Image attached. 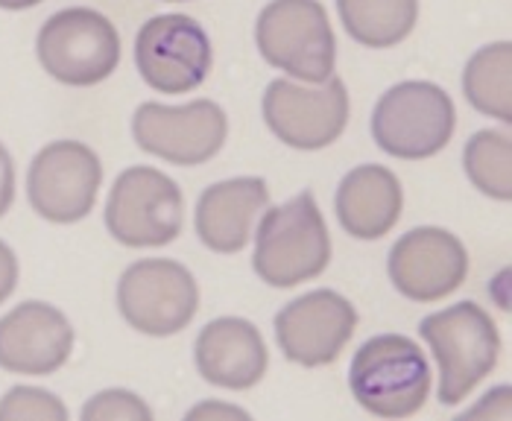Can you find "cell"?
<instances>
[{"mask_svg":"<svg viewBox=\"0 0 512 421\" xmlns=\"http://www.w3.org/2000/svg\"><path fill=\"white\" fill-rule=\"evenodd\" d=\"M211 41L191 15H156L135 39V65L161 94H188L211 71Z\"/></svg>","mask_w":512,"mask_h":421,"instance_id":"cell-11","label":"cell"},{"mask_svg":"<svg viewBox=\"0 0 512 421\" xmlns=\"http://www.w3.org/2000/svg\"><path fill=\"white\" fill-rule=\"evenodd\" d=\"M270 363L261 331L249 319L223 316L202 328L197 340L199 375L223 389H252Z\"/></svg>","mask_w":512,"mask_h":421,"instance_id":"cell-16","label":"cell"},{"mask_svg":"<svg viewBox=\"0 0 512 421\" xmlns=\"http://www.w3.org/2000/svg\"><path fill=\"white\" fill-rule=\"evenodd\" d=\"M264 120L278 141L296 150L331 147L349 123V94L346 82L331 77L322 88L308 91L287 79H276L264 94Z\"/></svg>","mask_w":512,"mask_h":421,"instance_id":"cell-12","label":"cell"},{"mask_svg":"<svg viewBox=\"0 0 512 421\" xmlns=\"http://www.w3.org/2000/svg\"><path fill=\"white\" fill-rule=\"evenodd\" d=\"M255 41L261 56L284 74L325 82L334 74L337 39L319 0H273L261 9Z\"/></svg>","mask_w":512,"mask_h":421,"instance_id":"cell-4","label":"cell"},{"mask_svg":"<svg viewBox=\"0 0 512 421\" xmlns=\"http://www.w3.org/2000/svg\"><path fill=\"white\" fill-rule=\"evenodd\" d=\"M82 419L97 421V419H123V421H150L153 419V410L135 395V392H126V389H109V392H100L94 395L85 410H82Z\"/></svg>","mask_w":512,"mask_h":421,"instance_id":"cell-23","label":"cell"},{"mask_svg":"<svg viewBox=\"0 0 512 421\" xmlns=\"http://www.w3.org/2000/svg\"><path fill=\"white\" fill-rule=\"evenodd\" d=\"M404 193L393 170L381 164H363L346 173L337 188L340 226L357 240H378L401 220Z\"/></svg>","mask_w":512,"mask_h":421,"instance_id":"cell-18","label":"cell"},{"mask_svg":"<svg viewBox=\"0 0 512 421\" xmlns=\"http://www.w3.org/2000/svg\"><path fill=\"white\" fill-rule=\"evenodd\" d=\"M176 3H185V0H176Z\"/></svg>","mask_w":512,"mask_h":421,"instance_id":"cell-27","label":"cell"},{"mask_svg":"<svg viewBox=\"0 0 512 421\" xmlns=\"http://www.w3.org/2000/svg\"><path fill=\"white\" fill-rule=\"evenodd\" d=\"M12 199H15V164L6 147L0 144V217L9 211Z\"/></svg>","mask_w":512,"mask_h":421,"instance_id":"cell-25","label":"cell"},{"mask_svg":"<svg viewBox=\"0 0 512 421\" xmlns=\"http://www.w3.org/2000/svg\"><path fill=\"white\" fill-rule=\"evenodd\" d=\"M41 0H0V9H12V12H18V9H30V6H39Z\"/></svg>","mask_w":512,"mask_h":421,"instance_id":"cell-26","label":"cell"},{"mask_svg":"<svg viewBox=\"0 0 512 421\" xmlns=\"http://www.w3.org/2000/svg\"><path fill=\"white\" fill-rule=\"evenodd\" d=\"M463 164L480 193L507 202L512 196V144L507 132L483 129L463 150Z\"/></svg>","mask_w":512,"mask_h":421,"instance_id":"cell-21","label":"cell"},{"mask_svg":"<svg viewBox=\"0 0 512 421\" xmlns=\"http://www.w3.org/2000/svg\"><path fill=\"white\" fill-rule=\"evenodd\" d=\"M41 68L65 85L88 88L109 79L120 65V36L97 9L74 6L44 21L39 30Z\"/></svg>","mask_w":512,"mask_h":421,"instance_id":"cell-6","label":"cell"},{"mask_svg":"<svg viewBox=\"0 0 512 421\" xmlns=\"http://www.w3.org/2000/svg\"><path fill=\"white\" fill-rule=\"evenodd\" d=\"M512 44L498 41L474 53L463 74V91L480 115L512 123Z\"/></svg>","mask_w":512,"mask_h":421,"instance_id":"cell-20","label":"cell"},{"mask_svg":"<svg viewBox=\"0 0 512 421\" xmlns=\"http://www.w3.org/2000/svg\"><path fill=\"white\" fill-rule=\"evenodd\" d=\"M457 112L434 82H398L372 112V138L393 158L422 161L442 153L454 135Z\"/></svg>","mask_w":512,"mask_h":421,"instance_id":"cell-5","label":"cell"},{"mask_svg":"<svg viewBox=\"0 0 512 421\" xmlns=\"http://www.w3.org/2000/svg\"><path fill=\"white\" fill-rule=\"evenodd\" d=\"M185 223V199L179 185L156 167L123 170L106 202V229L132 249L167 246Z\"/></svg>","mask_w":512,"mask_h":421,"instance_id":"cell-7","label":"cell"},{"mask_svg":"<svg viewBox=\"0 0 512 421\" xmlns=\"http://www.w3.org/2000/svg\"><path fill=\"white\" fill-rule=\"evenodd\" d=\"M466 275L469 252L451 231L434 226L413 229L390 249V278L410 302L431 305L448 299L463 287Z\"/></svg>","mask_w":512,"mask_h":421,"instance_id":"cell-14","label":"cell"},{"mask_svg":"<svg viewBox=\"0 0 512 421\" xmlns=\"http://www.w3.org/2000/svg\"><path fill=\"white\" fill-rule=\"evenodd\" d=\"M357 328V310L334 290H314L278 310L276 340L290 363L328 366L340 357Z\"/></svg>","mask_w":512,"mask_h":421,"instance_id":"cell-13","label":"cell"},{"mask_svg":"<svg viewBox=\"0 0 512 421\" xmlns=\"http://www.w3.org/2000/svg\"><path fill=\"white\" fill-rule=\"evenodd\" d=\"M270 202V188L264 179L243 176L205 188L197 202L199 240L220 255L240 252L249 237L258 214Z\"/></svg>","mask_w":512,"mask_h":421,"instance_id":"cell-17","label":"cell"},{"mask_svg":"<svg viewBox=\"0 0 512 421\" xmlns=\"http://www.w3.org/2000/svg\"><path fill=\"white\" fill-rule=\"evenodd\" d=\"M120 316L141 334L170 337L197 316L199 290L191 269L164 258L138 261L120 275Z\"/></svg>","mask_w":512,"mask_h":421,"instance_id":"cell-8","label":"cell"},{"mask_svg":"<svg viewBox=\"0 0 512 421\" xmlns=\"http://www.w3.org/2000/svg\"><path fill=\"white\" fill-rule=\"evenodd\" d=\"M331 264V234L311 191L270 208L255 234L252 267L270 287H296Z\"/></svg>","mask_w":512,"mask_h":421,"instance_id":"cell-1","label":"cell"},{"mask_svg":"<svg viewBox=\"0 0 512 421\" xmlns=\"http://www.w3.org/2000/svg\"><path fill=\"white\" fill-rule=\"evenodd\" d=\"M15 284H18V258H15V252L0 240V305L12 296Z\"/></svg>","mask_w":512,"mask_h":421,"instance_id":"cell-24","label":"cell"},{"mask_svg":"<svg viewBox=\"0 0 512 421\" xmlns=\"http://www.w3.org/2000/svg\"><path fill=\"white\" fill-rule=\"evenodd\" d=\"M349 386L366 413L378 419H410L428 401L431 366L413 340L381 334L357 348Z\"/></svg>","mask_w":512,"mask_h":421,"instance_id":"cell-2","label":"cell"},{"mask_svg":"<svg viewBox=\"0 0 512 421\" xmlns=\"http://www.w3.org/2000/svg\"><path fill=\"white\" fill-rule=\"evenodd\" d=\"M100 182L103 164L91 147L79 141H53L30 164L27 196L39 217L68 226L94 211Z\"/></svg>","mask_w":512,"mask_h":421,"instance_id":"cell-9","label":"cell"},{"mask_svg":"<svg viewBox=\"0 0 512 421\" xmlns=\"http://www.w3.org/2000/svg\"><path fill=\"white\" fill-rule=\"evenodd\" d=\"M3 419H44V421H65L68 410L65 404L36 386H15L6 392L0 401V421Z\"/></svg>","mask_w":512,"mask_h":421,"instance_id":"cell-22","label":"cell"},{"mask_svg":"<svg viewBox=\"0 0 512 421\" xmlns=\"http://www.w3.org/2000/svg\"><path fill=\"white\" fill-rule=\"evenodd\" d=\"M132 135L144 153L158 155L167 164L197 167L223 150L229 120L211 100H194L188 106L144 103L132 117Z\"/></svg>","mask_w":512,"mask_h":421,"instance_id":"cell-10","label":"cell"},{"mask_svg":"<svg viewBox=\"0 0 512 421\" xmlns=\"http://www.w3.org/2000/svg\"><path fill=\"white\" fill-rule=\"evenodd\" d=\"M346 33L363 47H395L419 21V0H337Z\"/></svg>","mask_w":512,"mask_h":421,"instance_id":"cell-19","label":"cell"},{"mask_svg":"<svg viewBox=\"0 0 512 421\" xmlns=\"http://www.w3.org/2000/svg\"><path fill=\"white\" fill-rule=\"evenodd\" d=\"M419 334L439 363V401L445 407L472 395L501 357V337L492 316L474 302L445 307L422 319Z\"/></svg>","mask_w":512,"mask_h":421,"instance_id":"cell-3","label":"cell"},{"mask_svg":"<svg viewBox=\"0 0 512 421\" xmlns=\"http://www.w3.org/2000/svg\"><path fill=\"white\" fill-rule=\"evenodd\" d=\"M74 351V328L62 310L24 302L0 319V369L12 375H53Z\"/></svg>","mask_w":512,"mask_h":421,"instance_id":"cell-15","label":"cell"}]
</instances>
